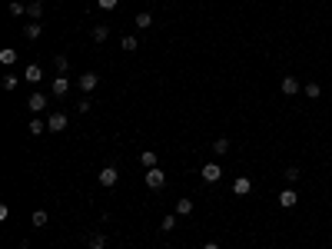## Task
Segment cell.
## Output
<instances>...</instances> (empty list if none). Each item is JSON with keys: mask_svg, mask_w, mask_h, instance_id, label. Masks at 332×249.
<instances>
[{"mask_svg": "<svg viewBox=\"0 0 332 249\" xmlns=\"http://www.w3.org/2000/svg\"><path fill=\"white\" fill-rule=\"evenodd\" d=\"M107 37H110V30H107L103 23H100V27H93V40H96V43H103Z\"/></svg>", "mask_w": 332, "mask_h": 249, "instance_id": "cell-22", "label": "cell"}, {"mask_svg": "<svg viewBox=\"0 0 332 249\" xmlns=\"http://www.w3.org/2000/svg\"><path fill=\"white\" fill-rule=\"evenodd\" d=\"M116 179H120V173H116V166H103V170H100V186H103V190H110V186H116Z\"/></svg>", "mask_w": 332, "mask_h": 249, "instance_id": "cell-4", "label": "cell"}, {"mask_svg": "<svg viewBox=\"0 0 332 249\" xmlns=\"http://www.w3.org/2000/svg\"><path fill=\"white\" fill-rule=\"evenodd\" d=\"M27 17H34V20H40V17H43V3H40V0L27 3Z\"/></svg>", "mask_w": 332, "mask_h": 249, "instance_id": "cell-16", "label": "cell"}, {"mask_svg": "<svg viewBox=\"0 0 332 249\" xmlns=\"http://www.w3.org/2000/svg\"><path fill=\"white\" fill-rule=\"evenodd\" d=\"M14 60H17V50H14V47H3V50H0V63H3V67H10Z\"/></svg>", "mask_w": 332, "mask_h": 249, "instance_id": "cell-15", "label": "cell"}, {"mask_svg": "<svg viewBox=\"0 0 332 249\" xmlns=\"http://www.w3.org/2000/svg\"><path fill=\"white\" fill-rule=\"evenodd\" d=\"M136 47H140V40H136V37H123V50H127V53H129V50H136Z\"/></svg>", "mask_w": 332, "mask_h": 249, "instance_id": "cell-27", "label": "cell"}, {"mask_svg": "<svg viewBox=\"0 0 332 249\" xmlns=\"http://www.w3.org/2000/svg\"><path fill=\"white\" fill-rule=\"evenodd\" d=\"M299 179V166H286V183H295Z\"/></svg>", "mask_w": 332, "mask_h": 249, "instance_id": "cell-28", "label": "cell"}, {"mask_svg": "<svg viewBox=\"0 0 332 249\" xmlns=\"http://www.w3.org/2000/svg\"><path fill=\"white\" fill-rule=\"evenodd\" d=\"M220 176H222L220 163H203V179H206V183H216Z\"/></svg>", "mask_w": 332, "mask_h": 249, "instance_id": "cell-8", "label": "cell"}, {"mask_svg": "<svg viewBox=\"0 0 332 249\" xmlns=\"http://www.w3.org/2000/svg\"><path fill=\"white\" fill-rule=\"evenodd\" d=\"M10 14H14V17H23V14H27V3L14 0V3H10Z\"/></svg>", "mask_w": 332, "mask_h": 249, "instance_id": "cell-24", "label": "cell"}, {"mask_svg": "<svg viewBox=\"0 0 332 249\" xmlns=\"http://www.w3.org/2000/svg\"><path fill=\"white\" fill-rule=\"evenodd\" d=\"M23 77L30 80V83H40V80H43V70H40L37 63H30V67H27V70H23Z\"/></svg>", "mask_w": 332, "mask_h": 249, "instance_id": "cell-12", "label": "cell"}, {"mask_svg": "<svg viewBox=\"0 0 332 249\" xmlns=\"http://www.w3.org/2000/svg\"><path fill=\"white\" fill-rule=\"evenodd\" d=\"M76 87H80V90H83V93H90V90H96V87H100V73H80V77H76Z\"/></svg>", "mask_w": 332, "mask_h": 249, "instance_id": "cell-2", "label": "cell"}, {"mask_svg": "<svg viewBox=\"0 0 332 249\" xmlns=\"http://www.w3.org/2000/svg\"><path fill=\"white\" fill-rule=\"evenodd\" d=\"M143 183H147L149 190H163V186H166V173L160 170V166H153V170H147Z\"/></svg>", "mask_w": 332, "mask_h": 249, "instance_id": "cell-1", "label": "cell"}, {"mask_svg": "<svg viewBox=\"0 0 332 249\" xmlns=\"http://www.w3.org/2000/svg\"><path fill=\"white\" fill-rule=\"evenodd\" d=\"M302 93L309 96V100H319V96H322V87H319V83H306V87H302Z\"/></svg>", "mask_w": 332, "mask_h": 249, "instance_id": "cell-19", "label": "cell"}, {"mask_svg": "<svg viewBox=\"0 0 332 249\" xmlns=\"http://www.w3.org/2000/svg\"><path fill=\"white\" fill-rule=\"evenodd\" d=\"M203 249H220V243H203Z\"/></svg>", "mask_w": 332, "mask_h": 249, "instance_id": "cell-31", "label": "cell"}, {"mask_svg": "<svg viewBox=\"0 0 332 249\" xmlns=\"http://www.w3.org/2000/svg\"><path fill=\"white\" fill-rule=\"evenodd\" d=\"M50 93H54V96H67V93H70V80H67V77H56L54 83H50Z\"/></svg>", "mask_w": 332, "mask_h": 249, "instance_id": "cell-7", "label": "cell"}, {"mask_svg": "<svg viewBox=\"0 0 332 249\" xmlns=\"http://www.w3.org/2000/svg\"><path fill=\"white\" fill-rule=\"evenodd\" d=\"M14 87H17V73H7L3 77V90H14Z\"/></svg>", "mask_w": 332, "mask_h": 249, "instance_id": "cell-29", "label": "cell"}, {"mask_svg": "<svg viewBox=\"0 0 332 249\" xmlns=\"http://www.w3.org/2000/svg\"><path fill=\"white\" fill-rule=\"evenodd\" d=\"M295 203H299V196H295V190H289V186H286V190L279 193V206H286V210H293Z\"/></svg>", "mask_w": 332, "mask_h": 249, "instance_id": "cell-9", "label": "cell"}, {"mask_svg": "<svg viewBox=\"0 0 332 249\" xmlns=\"http://www.w3.org/2000/svg\"><path fill=\"white\" fill-rule=\"evenodd\" d=\"M193 213V199H176V216H189Z\"/></svg>", "mask_w": 332, "mask_h": 249, "instance_id": "cell-20", "label": "cell"}, {"mask_svg": "<svg viewBox=\"0 0 332 249\" xmlns=\"http://www.w3.org/2000/svg\"><path fill=\"white\" fill-rule=\"evenodd\" d=\"M40 34H43V23H40V20H30V23L23 27V37L27 40H37Z\"/></svg>", "mask_w": 332, "mask_h": 249, "instance_id": "cell-10", "label": "cell"}, {"mask_svg": "<svg viewBox=\"0 0 332 249\" xmlns=\"http://www.w3.org/2000/svg\"><path fill=\"white\" fill-rule=\"evenodd\" d=\"M27 130H30L34 136H40L43 130H47V123H43V120H30V123H27Z\"/></svg>", "mask_w": 332, "mask_h": 249, "instance_id": "cell-21", "label": "cell"}, {"mask_svg": "<svg viewBox=\"0 0 332 249\" xmlns=\"http://www.w3.org/2000/svg\"><path fill=\"white\" fill-rule=\"evenodd\" d=\"M90 249H107V232H93L90 236Z\"/></svg>", "mask_w": 332, "mask_h": 249, "instance_id": "cell-18", "label": "cell"}, {"mask_svg": "<svg viewBox=\"0 0 332 249\" xmlns=\"http://www.w3.org/2000/svg\"><path fill=\"white\" fill-rule=\"evenodd\" d=\"M140 163H143V166H147V170H153V166H156V163H160V156L153 153V150H147V153H140Z\"/></svg>", "mask_w": 332, "mask_h": 249, "instance_id": "cell-14", "label": "cell"}, {"mask_svg": "<svg viewBox=\"0 0 332 249\" xmlns=\"http://www.w3.org/2000/svg\"><path fill=\"white\" fill-rule=\"evenodd\" d=\"M249 190H253V183H249L246 176H240V179L233 183V193H236V196H246V193H249Z\"/></svg>", "mask_w": 332, "mask_h": 249, "instance_id": "cell-13", "label": "cell"}, {"mask_svg": "<svg viewBox=\"0 0 332 249\" xmlns=\"http://www.w3.org/2000/svg\"><path fill=\"white\" fill-rule=\"evenodd\" d=\"M133 23H136L140 30H149V27H153V14H147V10H140V14L133 17Z\"/></svg>", "mask_w": 332, "mask_h": 249, "instance_id": "cell-11", "label": "cell"}, {"mask_svg": "<svg viewBox=\"0 0 332 249\" xmlns=\"http://www.w3.org/2000/svg\"><path fill=\"white\" fill-rule=\"evenodd\" d=\"M213 153H216V156H226V153H229V140H226V136H220V140L213 143Z\"/></svg>", "mask_w": 332, "mask_h": 249, "instance_id": "cell-17", "label": "cell"}, {"mask_svg": "<svg viewBox=\"0 0 332 249\" xmlns=\"http://www.w3.org/2000/svg\"><path fill=\"white\" fill-rule=\"evenodd\" d=\"M160 230H163V232H173V230H176V213H173V216H166L163 223H160Z\"/></svg>", "mask_w": 332, "mask_h": 249, "instance_id": "cell-23", "label": "cell"}, {"mask_svg": "<svg viewBox=\"0 0 332 249\" xmlns=\"http://www.w3.org/2000/svg\"><path fill=\"white\" fill-rule=\"evenodd\" d=\"M67 123H70L67 113H50V116H47V130H50V133H63Z\"/></svg>", "mask_w": 332, "mask_h": 249, "instance_id": "cell-3", "label": "cell"}, {"mask_svg": "<svg viewBox=\"0 0 332 249\" xmlns=\"http://www.w3.org/2000/svg\"><path fill=\"white\" fill-rule=\"evenodd\" d=\"M279 90H282L286 96H295L299 90H302V87H299V80H295L293 73H286V77H282V83H279Z\"/></svg>", "mask_w": 332, "mask_h": 249, "instance_id": "cell-5", "label": "cell"}, {"mask_svg": "<svg viewBox=\"0 0 332 249\" xmlns=\"http://www.w3.org/2000/svg\"><path fill=\"white\" fill-rule=\"evenodd\" d=\"M27 107H30V110H34V113H43V110H47V93H30V100H27Z\"/></svg>", "mask_w": 332, "mask_h": 249, "instance_id": "cell-6", "label": "cell"}, {"mask_svg": "<svg viewBox=\"0 0 332 249\" xmlns=\"http://www.w3.org/2000/svg\"><path fill=\"white\" fill-rule=\"evenodd\" d=\"M67 67H70L67 57H54V70H56V73H67Z\"/></svg>", "mask_w": 332, "mask_h": 249, "instance_id": "cell-25", "label": "cell"}, {"mask_svg": "<svg viewBox=\"0 0 332 249\" xmlns=\"http://www.w3.org/2000/svg\"><path fill=\"white\" fill-rule=\"evenodd\" d=\"M34 226H37V230H40V226H47V210H37V213H34Z\"/></svg>", "mask_w": 332, "mask_h": 249, "instance_id": "cell-26", "label": "cell"}, {"mask_svg": "<svg viewBox=\"0 0 332 249\" xmlns=\"http://www.w3.org/2000/svg\"><path fill=\"white\" fill-rule=\"evenodd\" d=\"M96 3H100V10H113V7H116L120 0H96Z\"/></svg>", "mask_w": 332, "mask_h": 249, "instance_id": "cell-30", "label": "cell"}]
</instances>
